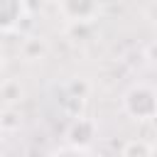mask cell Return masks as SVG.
Returning a JSON list of instances; mask_svg holds the SVG:
<instances>
[{"instance_id": "obj_1", "label": "cell", "mask_w": 157, "mask_h": 157, "mask_svg": "<svg viewBox=\"0 0 157 157\" xmlns=\"http://www.w3.org/2000/svg\"><path fill=\"white\" fill-rule=\"evenodd\" d=\"M123 108L132 120H152L157 115V88L147 83H135L123 96Z\"/></svg>"}, {"instance_id": "obj_3", "label": "cell", "mask_w": 157, "mask_h": 157, "mask_svg": "<svg viewBox=\"0 0 157 157\" xmlns=\"http://www.w3.org/2000/svg\"><path fill=\"white\" fill-rule=\"evenodd\" d=\"M29 12V0H0V25L2 32H12Z\"/></svg>"}, {"instance_id": "obj_5", "label": "cell", "mask_w": 157, "mask_h": 157, "mask_svg": "<svg viewBox=\"0 0 157 157\" xmlns=\"http://www.w3.org/2000/svg\"><path fill=\"white\" fill-rule=\"evenodd\" d=\"M120 152L125 157H132V155H155V145H147V142H128Z\"/></svg>"}, {"instance_id": "obj_2", "label": "cell", "mask_w": 157, "mask_h": 157, "mask_svg": "<svg viewBox=\"0 0 157 157\" xmlns=\"http://www.w3.org/2000/svg\"><path fill=\"white\" fill-rule=\"evenodd\" d=\"M59 12L69 22H91L98 12V0H59Z\"/></svg>"}, {"instance_id": "obj_6", "label": "cell", "mask_w": 157, "mask_h": 157, "mask_svg": "<svg viewBox=\"0 0 157 157\" xmlns=\"http://www.w3.org/2000/svg\"><path fill=\"white\" fill-rule=\"evenodd\" d=\"M2 98H5V103L17 101V98H20V83H15V81H5V83H2Z\"/></svg>"}, {"instance_id": "obj_4", "label": "cell", "mask_w": 157, "mask_h": 157, "mask_svg": "<svg viewBox=\"0 0 157 157\" xmlns=\"http://www.w3.org/2000/svg\"><path fill=\"white\" fill-rule=\"evenodd\" d=\"M69 137H71L74 142H88V140L93 137V123H88V120L78 118V120L74 123V128H71Z\"/></svg>"}]
</instances>
